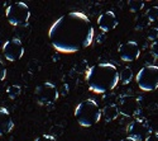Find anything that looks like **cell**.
I'll return each mask as SVG.
<instances>
[{"label":"cell","instance_id":"1","mask_svg":"<svg viewBox=\"0 0 158 141\" xmlns=\"http://www.w3.org/2000/svg\"><path fill=\"white\" fill-rule=\"evenodd\" d=\"M94 34L93 23L81 11L60 17L48 31L52 46L62 54H73L89 47L94 41Z\"/></svg>","mask_w":158,"mask_h":141},{"label":"cell","instance_id":"2","mask_svg":"<svg viewBox=\"0 0 158 141\" xmlns=\"http://www.w3.org/2000/svg\"><path fill=\"white\" fill-rule=\"evenodd\" d=\"M86 82L91 92L102 94L110 92L119 83V71L110 62L91 66L86 73Z\"/></svg>","mask_w":158,"mask_h":141},{"label":"cell","instance_id":"3","mask_svg":"<svg viewBox=\"0 0 158 141\" xmlns=\"http://www.w3.org/2000/svg\"><path fill=\"white\" fill-rule=\"evenodd\" d=\"M75 118L82 127H91L96 125L101 118V109L96 100L90 98L78 103L75 108Z\"/></svg>","mask_w":158,"mask_h":141},{"label":"cell","instance_id":"4","mask_svg":"<svg viewBox=\"0 0 158 141\" xmlns=\"http://www.w3.org/2000/svg\"><path fill=\"white\" fill-rule=\"evenodd\" d=\"M5 17L11 25L24 27V25L28 24L31 19V9L23 2H15V3H11L6 8Z\"/></svg>","mask_w":158,"mask_h":141},{"label":"cell","instance_id":"5","mask_svg":"<svg viewBox=\"0 0 158 141\" xmlns=\"http://www.w3.org/2000/svg\"><path fill=\"white\" fill-rule=\"evenodd\" d=\"M137 84L144 92H152L158 88V66L147 65L137 74Z\"/></svg>","mask_w":158,"mask_h":141},{"label":"cell","instance_id":"6","mask_svg":"<svg viewBox=\"0 0 158 141\" xmlns=\"http://www.w3.org/2000/svg\"><path fill=\"white\" fill-rule=\"evenodd\" d=\"M58 95H60V93H58L57 86L49 82L39 84L34 90L35 100H37V103H39L41 106L53 104L58 99Z\"/></svg>","mask_w":158,"mask_h":141},{"label":"cell","instance_id":"7","mask_svg":"<svg viewBox=\"0 0 158 141\" xmlns=\"http://www.w3.org/2000/svg\"><path fill=\"white\" fill-rule=\"evenodd\" d=\"M127 134H128V137L130 139H133L135 141H142V140H146L152 134V129L149 123L144 118H137L128 125Z\"/></svg>","mask_w":158,"mask_h":141},{"label":"cell","instance_id":"8","mask_svg":"<svg viewBox=\"0 0 158 141\" xmlns=\"http://www.w3.org/2000/svg\"><path fill=\"white\" fill-rule=\"evenodd\" d=\"M118 108H119V113L123 114L124 117L133 118V117H137L142 112V103H140L139 98H137V97L124 95L120 98Z\"/></svg>","mask_w":158,"mask_h":141},{"label":"cell","instance_id":"9","mask_svg":"<svg viewBox=\"0 0 158 141\" xmlns=\"http://www.w3.org/2000/svg\"><path fill=\"white\" fill-rule=\"evenodd\" d=\"M3 55L8 61H17L23 57L24 47L19 38H10L3 45Z\"/></svg>","mask_w":158,"mask_h":141},{"label":"cell","instance_id":"10","mask_svg":"<svg viewBox=\"0 0 158 141\" xmlns=\"http://www.w3.org/2000/svg\"><path fill=\"white\" fill-rule=\"evenodd\" d=\"M119 55H120V59L123 61L130 62V61H134V60H137L139 57L140 48H139L137 42L127 41L119 47Z\"/></svg>","mask_w":158,"mask_h":141},{"label":"cell","instance_id":"11","mask_svg":"<svg viewBox=\"0 0 158 141\" xmlns=\"http://www.w3.org/2000/svg\"><path fill=\"white\" fill-rule=\"evenodd\" d=\"M118 23L119 22H118L115 13L111 11V10L101 13V14L99 15V18H98V25L102 32H110V31L115 29Z\"/></svg>","mask_w":158,"mask_h":141},{"label":"cell","instance_id":"12","mask_svg":"<svg viewBox=\"0 0 158 141\" xmlns=\"http://www.w3.org/2000/svg\"><path fill=\"white\" fill-rule=\"evenodd\" d=\"M13 129H14V121L9 111L4 107H0V136L9 134Z\"/></svg>","mask_w":158,"mask_h":141},{"label":"cell","instance_id":"13","mask_svg":"<svg viewBox=\"0 0 158 141\" xmlns=\"http://www.w3.org/2000/svg\"><path fill=\"white\" fill-rule=\"evenodd\" d=\"M119 108H118L116 104L114 103H110V104H106L102 109H101V116L104 117V120L106 122H110V121H114L116 120V117L119 116Z\"/></svg>","mask_w":158,"mask_h":141},{"label":"cell","instance_id":"14","mask_svg":"<svg viewBox=\"0 0 158 141\" xmlns=\"http://www.w3.org/2000/svg\"><path fill=\"white\" fill-rule=\"evenodd\" d=\"M131 79H133V70L129 66L122 68V70L119 71V82L125 85V84H129Z\"/></svg>","mask_w":158,"mask_h":141},{"label":"cell","instance_id":"15","mask_svg":"<svg viewBox=\"0 0 158 141\" xmlns=\"http://www.w3.org/2000/svg\"><path fill=\"white\" fill-rule=\"evenodd\" d=\"M20 93H22V88H20L19 85H17V84L9 85L8 89H6V94H8V97H9L10 99L18 98V97L20 95Z\"/></svg>","mask_w":158,"mask_h":141},{"label":"cell","instance_id":"16","mask_svg":"<svg viewBox=\"0 0 158 141\" xmlns=\"http://www.w3.org/2000/svg\"><path fill=\"white\" fill-rule=\"evenodd\" d=\"M128 5L131 13H138L144 8V2H140V0H130V2H128Z\"/></svg>","mask_w":158,"mask_h":141},{"label":"cell","instance_id":"17","mask_svg":"<svg viewBox=\"0 0 158 141\" xmlns=\"http://www.w3.org/2000/svg\"><path fill=\"white\" fill-rule=\"evenodd\" d=\"M144 15L147 17V19L149 20V23L158 20V7H151Z\"/></svg>","mask_w":158,"mask_h":141},{"label":"cell","instance_id":"18","mask_svg":"<svg viewBox=\"0 0 158 141\" xmlns=\"http://www.w3.org/2000/svg\"><path fill=\"white\" fill-rule=\"evenodd\" d=\"M149 24H151V23H149V20L147 19L146 15H138L137 19H135V28H137V29H143V28L148 27Z\"/></svg>","mask_w":158,"mask_h":141},{"label":"cell","instance_id":"19","mask_svg":"<svg viewBox=\"0 0 158 141\" xmlns=\"http://www.w3.org/2000/svg\"><path fill=\"white\" fill-rule=\"evenodd\" d=\"M147 38L149 41H157L158 40V27H153L148 31V34H147Z\"/></svg>","mask_w":158,"mask_h":141},{"label":"cell","instance_id":"20","mask_svg":"<svg viewBox=\"0 0 158 141\" xmlns=\"http://www.w3.org/2000/svg\"><path fill=\"white\" fill-rule=\"evenodd\" d=\"M34 141H57L56 140V137L55 136H52V135H47V134H44V135H41V136H38Z\"/></svg>","mask_w":158,"mask_h":141},{"label":"cell","instance_id":"21","mask_svg":"<svg viewBox=\"0 0 158 141\" xmlns=\"http://www.w3.org/2000/svg\"><path fill=\"white\" fill-rule=\"evenodd\" d=\"M6 76V68L4 65V62L0 60V82H3Z\"/></svg>","mask_w":158,"mask_h":141},{"label":"cell","instance_id":"22","mask_svg":"<svg viewBox=\"0 0 158 141\" xmlns=\"http://www.w3.org/2000/svg\"><path fill=\"white\" fill-rule=\"evenodd\" d=\"M151 52L156 59H158V40L151 45Z\"/></svg>","mask_w":158,"mask_h":141},{"label":"cell","instance_id":"23","mask_svg":"<svg viewBox=\"0 0 158 141\" xmlns=\"http://www.w3.org/2000/svg\"><path fill=\"white\" fill-rule=\"evenodd\" d=\"M144 141H158V132H152Z\"/></svg>","mask_w":158,"mask_h":141},{"label":"cell","instance_id":"24","mask_svg":"<svg viewBox=\"0 0 158 141\" xmlns=\"http://www.w3.org/2000/svg\"><path fill=\"white\" fill-rule=\"evenodd\" d=\"M120 141H135V140L130 139V137H125V139H123V140H120Z\"/></svg>","mask_w":158,"mask_h":141}]
</instances>
